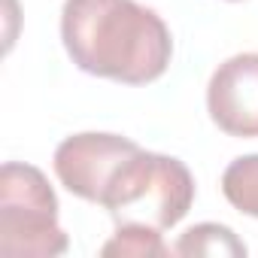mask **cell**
<instances>
[{
    "instance_id": "1",
    "label": "cell",
    "mask_w": 258,
    "mask_h": 258,
    "mask_svg": "<svg viewBox=\"0 0 258 258\" xmlns=\"http://www.w3.org/2000/svg\"><path fill=\"white\" fill-rule=\"evenodd\" d=\"M61 40L79 70L124 85L155 82L173 55L167 25L137 0H67Z\"/></svg>"
},
{
    "instance_id": "2",
    "label": "cell",
    "mask_w": 258,
    "mask_h": 258,
    "mask_svg": "<svg viewBox=\"0 0 258 258\" xmlns=\"http://www.w3.org/2000/svg\"><path fill=\"white\" fill-rule=\"evenodd\" d=\"M195 204L191 170L161 152L137 149L112 173L100 207L115 225H146L155 231L173 228Z\"/></svg>"
},
{
    "instance_id": "3",
    "label": "cell",
    "mask_w": 258,
    "mask_h": 258,
    "mask_svg": "<svg viewBox=\"0 0 258 258\" xmlns=\"http://www.w3.org/2000/svg\"><path fill=\"white\" fill-rule=\"evenodd\" d=\"M67 243L58 225V198L46 173L7 161L0 170V255L52 258L67 252Z\"/></svg>"
},
{
    "instance_id": "4",
    "label": "cell",
    "mask_w": 258,
    "mask_h": 258,
    "mask_svg": "<svg viewBox=\"0 0 258 258\" xmlns=\"http://www.w3.org/2000/svg\"><path fill=\"white\" fill-rule=\"evenodd\" d=\"M140 146L121 134H73L55 149V173L61 185L91 204H100L112 173Z\"/></svg>"
},
{
    "instance_id": "5",
    "label": "cell",
    "mask_w": 258,
    "mask_h": 258,
    "mask_svg": "<svg viewBox=\"0 0 258 258\" xmlns=\"http://www.w3.org/2000/svg\"><path fill=\"white\" fill-rule=\"evenodd\" d=\"M207 109L228 137H258V52L219 64L207 88Z\"/></svg>"
},
{
    "instance_id": "6",
    "label": "cell",
    "mask_w": 258,
    "mask_h": 258,
    "mask_svg": "<svg viewBox=\"0 0 258 258\" xmlns=\"http://www.w3.org/2000/svg\"><path fill=\"white\" fill-rule=\"evenodd\" d=\"M222 195L243 216L258 219V155L234 158L222 173Z\"/></svg>"
},
{
    "instance_id": "7",
    "label": "cell",
    "mask_w": 258,
    "mask_h": 258,
    "mask_svg": "<svg viewBox=\"0 0 258 258\" xmlns=\"http://www.w3.org/2000/svg\"><path fill=\"white\" fill-rule=\"evenodd\" d=\"M173 255H246V243L237 240L231 228L204 222L188 228L179 237V243L173 246Z\"/></svg>"
},
{
    "instance_id": "8",
    "label": "cell",
    "mask_w": 258,
    "mask_h": 258,
    "mask_svg": "<svg viewBox=\"0 0 258 258\" xmlns=\"http://www.w3.org/2000/svg\"><path fill=\"white\" fill-rule=\"evenodd\" d=\"M100 255H121V258H164L173 255L170 246H164L161 231L146 225H115V234L109 243H103Z\"/></svg>"
}]
</instances>
